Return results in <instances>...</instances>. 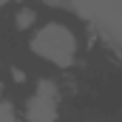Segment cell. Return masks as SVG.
Listing matches in <instances>:
<instances>
[{"instance_id":"1","label":"cell","mask_w":122,"mask_h":122,"mask_svg":"<svg viewBox=\"0 0 122 122\" xmlns=\"http://www.w3.org/2000/svg\"><path fill=\"white\" fill-rule=\"evenodd\" d=\"M31 51L37 57H43L46 62H54V65H71L74 62V54H77V40L74 34L60 26V23H46L43 29L34 31L31 37Z\"/></svg>"},{"instance_id":"2","label":"cell","mask_w":122,"mask_h":122,"mask_svg":"<svg viewBox=\"0 0 122 122\" xmlns=\"http://www.w3.org/2000/svg\"><path fill=\"white\" fill-rule=\"evenodd\" d=\"M80 17L91 20L94 26L122 43V0H62Z\"/></svg>"},{"instance_id":"3","label":"cell","mask_w":122,"mask_h":122,"mask_svg":"<svg viewBox=\"0 0 122 122\" xmlns=\"http://www.w3.org/2000/svg\"><path fill=\"white\" fill-rule=\"evenodd\" d=\"M57 99H60V94L54 88V82L43 80L26 105V122H57V111H60Z\"/></svg>"},{"instance_id":"4","label":"cell","mask_w":122,"mask_h":122,"mask_svg":"<svg viewBox=\"0 0 122 122\" xmlns=\"http://www.w3.org/2000/svg\"><path fill=\"white\" fill-rule=\"evenodd\" d=\"M0 122H17V117H14V111L6 105V102H0Z\"/></svg>"},{"instance_id":"5","label":"cell","mask_w":122,"mask_h":122,"mask_svg":"<svg viewBox=\"0 0 122 122\" xmlns=\"http://www.w3.org/2000/svg\"><path fill=\"white\" fill-rule=\"evenodd\" d=\"M31 20H34V14H31V11H23V14L17 17V23H20V26H29Z\"/></svg>"},{"instance_id":"6","label":"cell","mask_w":122,"mask_h":122,"mask_svg":"<svg viewBox=\"0 0 122 122\" xmlns=\"http://www.w3.org/2000/svg\"><path fill=\"white\" fill-rule=\"evenodd\" d=\"M3 3H11V0H0V6H3Z\"/></svg>"}]
</instances>
